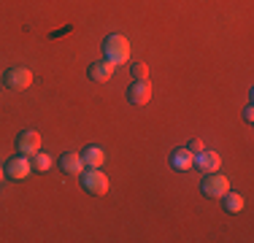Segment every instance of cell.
I'll use <instances>...</instances> for the list:
<instances>
[{"mask_svg":"<svg viewBox=\"0 0 254 243\" xmlns=\"http://www.w3.org/2000/svg\"><path fill=\"white\" fill-rule=\"evenodd\" d=\"M103 54H106V60H111L114 65L127 62V60H130V41H127L125 35H108V38H103Z\"/></svg>","mask_w":254,"mask_h":243,"instance_id":"6da1fadb","label":"cell"},{"mask_svg":"<svg viewBox=\"0 0 254 243\" xmlns=\"http://www.w3.org/2000/svg\"><path fill=\"white\" fill-rule=\"evenodd\" d=\"M78 176H81V186H84V192H87V194L100 197V194L108 192V176L100 173V168H89L87 173L81 170Z\"/></svg>","mask_w":254,"mask_h":243,"instance_id":"7a4b0ae2","label":"cell"},{"mask_svg":"<svg viewBox=\"0 0 254 243\" xmlns=\"http://www.w3.org/2000/svg\"><path fill=\"white\" fill-rule=\"evenodd\" d=\"M227 189H230V181L219 173V170H214V173H205L203 181H200V192L205 194V197H211V200L222 197Z\"/></svg>","mask_w":254,"mask_h":243,"instance_id":"3957f363","label":"cell"},{"mask_svg":"<svg viewBox=\"0 0 254 243\" xmlns=\"http://www.w3.org/2000/svg\"><path fill=\"white\" fill-rule=\"evenodd\" d=\"M30 84H33V73H30L27 68H22V65L8 68L3 73V87L14 89V92H22V89H27Z\"/></svg>","mask_w":254,"mask_h":243,"instance_id":"277c9868","label":"cell"},{"mask_svg":"<svg viewBox=\"0 0 254 243\" xmlns=\"http://www.w3.org/2000/svg\"><path fill=\"white\" fill-rule=\"evenodd\" d=\"M3 173L11 176V179H16V181H22V179H27V176L33 173V162H30L25 154H16V157H11V160L5 162Z\"/></svg>","mask_w":254,"mask_h":243,"instance_id":"5b68a950","label":"cell"},{"mask_svg":"<svg viewBox=\"0 0 254 243\" xmlns=\"http://www.w3.org/2000/svg\"><path fill=\"white\" fill-rule=\"evenodd\" d=\"M149 97H152V84H149L146 78H138V81H132L130 87H127V100H130L132 106H146Z\"/></svg>","mask_w":254,"mask_h":243,"instance_id":"8992f818","label":"cell"},{"mask_svg":"<svg viewBox=\"0 0 254 243\" xmlns=\"http://www.w3.org/2000/svg\"><path fill=\"white\" fill-rule=\"evenodd\" d=\"M16 151L25 157H33L35 151H41V135L35 130H22L16 135Z\"/></svg>","mask_w":254,"mask_h":243,"instance_id":"52a82bcc","label":"cell"},{"mask_svg":"<svg viewBox=\"0 0 254 243\" xmlns=\"http://www.w3.org/2000/svg\"><path fill=\"white\" fill-rule=\"evenodd\" d=\"M192 165H195L197 170H203V173H214V170H219L222 165V157L216 154V151H200V154L192 157Z\"/></svg>","mask_w":254,"mask_h":243,"instance_id":"ba28073f","label":"cell"},{"mask_svg":"<svg viewBox=\"0 0 254 243\" xmlns=\"http://www.w3.org/2000/svg\"><path fill=\"white\" fill-rule=\"evenodd\" d=\"M114 70H117V65L111 62V60H100V62H92L89 65V78H92V81H108V78L114 76Z\"/></svg>","mask_w":254,"mask_h":243,"instance_id":"9c48e42d","label":"cell"},{"mask_svg":"<svg viewBox=\"0 0 254 243\" xmlns=\"http://www.w3.org/2000/svg\"><path fill=\"white\" fill-rule=\"evenodd\" d=\"M60 168H63V173H68V176H78L84 170L81 154H73V151L63 154V157H60Z\"/></svg>","mask_w":254,"mask_h":243,"instance_id":"30bf717a","label":"cell"},{"mask_svg":"<svg viewBox=\"0 0 254 243\" xmlns=\"http://www.w3.org/2000/svg\"><path fill=\"white\" fill-rule=\"evenodd\" d=\"M103 160H106V151L100 149V146H87V149L81 151V162L84 168H100Z\"/></svg>","mask_w":254,"mask_h":243,"instance_id":"8fae6325","label":"cell"},{"mask_svg":"<svg viewBox=\"0 0 254 243\" xmlns=\"http://www.w3.org/2000/svg\"><path fill=\"white\" fill-rule=\"evenodd\" d=\"M219 200H222V208H225L227 214H238V211H244V197H241L238 192H230L227 189Z\"/></svg>","mask_w":254,"mask_h":243,"instance_id":"7c38bea8","label":"cell"},{"mask_svg":"<svg viewBox=\"0 0 254 243\" xmlns=\"http://www.w3.org/2000/svg\"><path fill=\"white\" fill-rule=\"evenodd\" d=\"M171 165L179 170H190L192 168V151L190 149H176L171 154Z\"/></svg>","mask_w":254,"mask_h":243,"instance_id":"4fadbf2b","label":"cell"},{"mask_svg":"<svg viewBox=\"0 0 254 243\" xmlns=\"http://www.w3.org/2000/svg\"><path fill=\"white\" fill-rule=\"evenodd\" d=\"M33 157H35V160H33V168H35V170H41V173H46V170L54 165V160H52L49 154H44V151H35Z\"/></svg>","mask_w":254,"mask_h":243,"instance_id":"5bb4252c","label":"cell"},{"mask_svg":"<svg viewBox=\"0 0 254 243\" xmlns=\"http://www.w3.org/2000/svg\"><path fill=\"white\" fill-rule=\"evenodd\" d=\"M130 70H132V76H135V81H138V78H146L149 76V68L143 62H130Z\"/></svg>","mask_w":254,"mask_h":243,"instance_id":"9a60e30c","label":"cell"},{"mask_svg":"<svg viewBox=\"0 0 254 243\" xmlns=\"http://www.w3.org/2000/svg\"><path fill=\"white\" fill-rule=\"evenodd\" d=\"M187 149L192 151V157H195V154H200V151H203V141H200V138H192V141L187 143Z\"/></svg>","mask_w":254,"mask_h":243,"instance_id":"2e32d148","label":"cell"},{"mask_svg":"<svg viewBox=\"0 0 254 243\" xmlns=\"http://www.w3.org/2000/svg\"><path fill=\"white\" fill-rule=\"evenodd\" d=\"M244 119H246V122H254V111H252V106H246V108H244Z\"/></svg>","mask_w":254,"mask_h":243,"instance_id":"e0dca14e","label":"cell"},{"mask_svg":"<svg viewBox=\"0 0 254 243\" xmlns=\"http://www.w3.org/2000/svg\"><path fill=\"white\" fill-rule=\"evenodd\" d=\"M0 179H3V173H0Z\"/></svg>","mask_w":254,"mask_h":243,"instance_id":"ac0fdd59","label":"cell"}]
</instances>
